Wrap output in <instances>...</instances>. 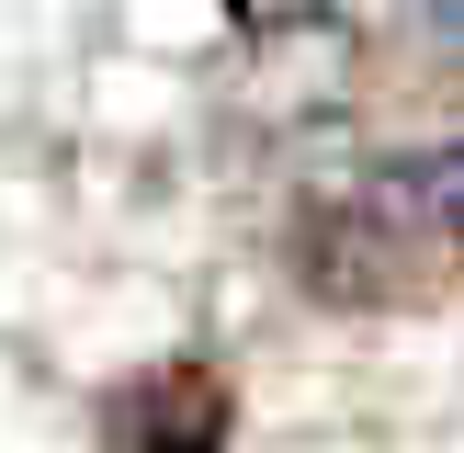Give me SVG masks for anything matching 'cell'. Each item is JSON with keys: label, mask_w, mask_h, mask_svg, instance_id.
<instances>
[{"label": "cell", "mask_w": 464, "mask_h": 453, "mask_svg": "<svg viewBox=\"0 0 464 453\" xmlns=\"http://www.w3.org/2000/svg\"><path fill=\"white\" fill-rule=\"evenodd\" d=\"M340 249H385V261H464V136L420 159H385L352 193V226Z\"/></svg>", "instance_id": "obj_1"}, {"label": "cell", "mask_w": 464, "mask_h": 453, "mask_svg": "<svg viewBox=\"0 0 464 453\" xmlns=\"http://www.w3.org/2000/svg\"><path fill=\"white\" fill-rule=\"evenodd\" d=\"M113 442H125V453H216V442H227V408H216L204 374H159L148 397H125Z\"/></svg>", "instance_id": "obj_2"}, {"label": "cell", "mask_w": 464, "mask_h": 453, "mask_svg": "<svg viewBox=\"0 0 464 453\" xmlns=\"http://www.w3.org/2000/svg\"><path fill=\"white\" fill-rule=\"evenodd\" d=\"M442 23H453V34H464V0H442Z\"/></svg>", "instance_id": "obj_3"}]
</instances>
